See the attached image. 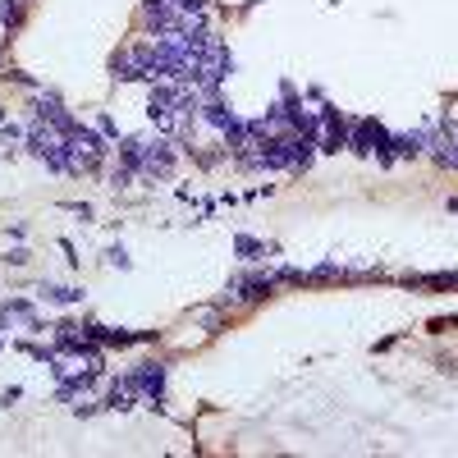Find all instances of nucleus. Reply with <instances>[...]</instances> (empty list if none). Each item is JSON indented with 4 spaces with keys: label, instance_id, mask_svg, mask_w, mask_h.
I'll use <instances>...</instances> for the list:
<instances>
[{
    "label": "nucleus",
    "instance_id": "1",
    "mask_svg": "<svg viewBox=\"0 0 458 458\" xmlns=\"http://www.w3.org/2000/svg\"><path fill=\"white\" fill-rule=\"evenodd\" d=\"M101 156H106V142H101L92 129L74 124V129H69V170H88V165L101 161Z\"/></svg>",
    "mask_w": 458,
    "mask_h": 458
},
{
    "label": "nucleus",
    "instance_id": "2",
    "mask_svg": "<svg viewBox=\"0 0 458 458\" xmlns=\"http://www.w3.org/2000/svg\"><path fill=\"white\" fill-rule=\"evenodd\" d=\"M170 165H175V152H170V142H142V165H138V175H142V179L170 175Z\"/></svg>",
    "mask_w": 458,
    "mask_h": 458
},
{
    "label": "nucleus",
    "instance_id": "3",
    "mask_svg": "<svg viewBox=\"0 0 458 458\" xmlns=\"http://www.w3.org/2000/svg\"><path fill=\"white\" fill-rule=\"evenodd\" d=\"M129 381H133V390H142L152 404H161V394H165V362H142Z\"/></svg>",
    "mask_w": 458,
    "mask_h": 458
},
{
    "label": "nucleus",
    "instance_id": "4",
    "mask_svg": "<svg viewBox=\"0 0 458 458\" xmlns=\"http://www.w3.org/2000/svg\"><path fill=\"white\" fill-rule=\"evenodd\" d=\"M390 147V133L381 129L376 120H362V124H353V152H385Z\"/></svg>",
    "mask_w": 458,
    "mask_h": 458
},
{
    "label": "nucleus",
    "instance_id": "5",
    "mask_svg": "<svg viewBox=\"0 0 458 458\" xmlns=\"http://www.w3.org/2000/svg\"><path fill=\"white\" fill-rule=\"evenodd\" d=\"M202 120H207V124H216V129H234V124H239V115H234V110H229L225 101H216V97H211L207 106H202Z\"/></svg>",
    "mask_w": 458,
    "mask_h": 458
},
{
    "label": "nucleus",
    "instance_id": "6",
    "mask_svg": "<svg viewBox=\"0 0 458 458\" xmlns=\"http://www.w3.org/2000/svg\"><path fill=\"white\" fill-rule=\"evenodd\" d=\"M129 399H133V381H124V385H110V408H120V413H124V408H133Z\"/></svg>",
    "mask_w": 458,
    "mask_h": 458
},
{
    "label": "nucleus",
    "instance_id": "7",
    "mask_svg": "<svg viewBox=\"0 0 458 458\" xmlns=\"http://www.w3.org/2000/svg\"><path fill=\"white\" fill-rule=\"evenodd\" d=\"M42 294L51 298V303H78V298H83V289H55V284H46Z\"/></svg>",
    "mask_w": 458,
    "mask_h": 458
},
{
    "label": "nucleus",
    "instance_id": "8",
    "mask_svg": "<svg viewBox=\"0 0 458 458\" xmlns=\"http://www.w3.org/2000/svg\"><path fill=\"white\" fill-rule=\"evenodd\" d=\"M0 124H5V110H0Z\"/></svg>",
    "mask_w": 458,
    "mask_h": 458
}]
</instances>
